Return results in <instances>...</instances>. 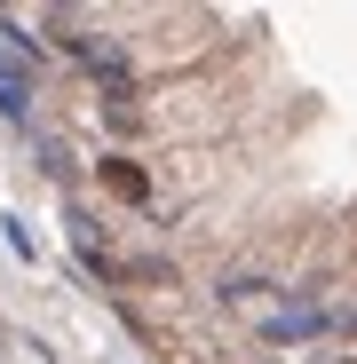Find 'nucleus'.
Segmentation results:
<instances>
[{
  "mask_svg": "<svg viewBox=\"0 0 357 364\" xmlns=\"http://www.w3.org/2000/svg\"><path fill=\"white\" fill-rule=\"evenodd\" d=\"M286 301L262 317V341L270 348H302V341H326L333 333V309H326V285L310 277V285H278Z\"/></svg>",
  "mask_w": 357,
  "mask_h": 364,
  "instance_id": "f257e3e1",
  "label": "nucleus"
},
{
  "mask_svg": "<svg viewBox=\"0 0 357 364\" xmlns=\"http://www.w3.org/2000/svg\"><path fill=\"white\" fill-rule=\"evenodd\" d=\"M95 174H103V182H111V191L128 198V206H151V174H143L135 159H119V151H111V159H95Z\"/></svg>",
  "mask_w": 357,
  "mask_h": 364,
  "instance_id": "f03ea898",
  "label": "nucleus"
},
{
  "mask_svg": "<svg viewBox=\"0 0 357 364\" xmlns=\"http://www.w3.org/2000/svg\"><path fill=\"white\" fill-rule=\"evenodd\" d=\"M0 119H9V127H32V80L9 64V55H0Z\"/></svg>",
  "mask_w": 357,
  "mask_h": 364,
  "instance_id": "7ed1b4c3",
  "label": "nucleus"
},
{
  "mask_svg": "<svg viewBox=\"0 0 357 364\" xmlns=\"http://www.w3.org/2000/svg\"><path fill=\"white\" fill-rule=\"evenodd\" d=\"M214 293H222V301H262V293H278V285H270V277H254V269H222V277H214Z\"/></svg>",
  "mask_w": 357,
  "mask_h": 364,
  "instance_id": "20e7f679",
  "label": "nucleus"
},
{
  "mask_svg": "<svg viewBox=\"0 0 357 364\" xmlns=\"http://www.w3.org/2000/svg\"><path fill=\"white\" fill-rule=\"evenodd\" d=\"M40 174H56V182H72V143H56V135H40Z\"/></svg>",
  "mask_w": 357,
  "mask_h": 364,
  "instance_id": "39448f33",
  "label": "nucleus"
}]
</instances>
